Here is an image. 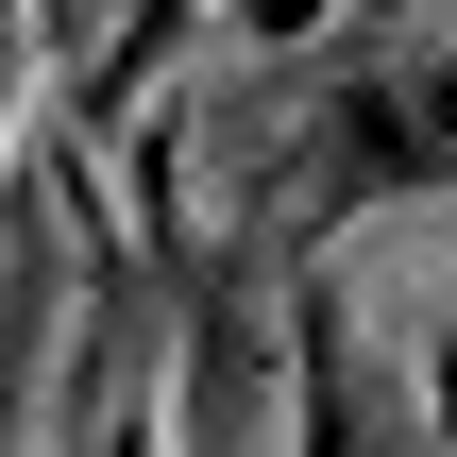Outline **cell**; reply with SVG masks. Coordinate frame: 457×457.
Listing matches in <instances>:
<instances>
[{"label":"cell","mask_w":457,"mask_h":457,"mask_svg":"<svg viewBox=\"0 0 457 457\" xmlns=\"http://www.w3.org/2000/svg\"><path fill=\"white\" fill-rule=\"evenodd\" d=\"M204 153H220V220L187 254L204 271H237V254L322 271L339 220L457 187V0H339L322 51L220 85L204 136H153V170H204Z\"/></svg>","instance_id":"1"},{"label":"cell","mask_w":457,"mask_h":457,"mask_svg":"<svg viewBox=\"0 0 457 457\" xmlns=\"http://www.w3.org/2000/svg\"><path fill=\"white\" fill-rule=\"evenodd\" d=\"M271 373H288V457H441L424 373H390V356H373V322L339 305V271H288Z\"/></svg>","instance_id":"2"},{"label":"cell","mask_w":457,"mask_h":457,"mask_svg":"<svg viewBox=\"0 0 457 457\" xmlns=\"http://www.w3.org/2000/svg\"><path fill=\"white\" fill-rule=\"evenodd\" d=\"M51 457H187V441H170L153 356H119V322H102V305L68 322V424H51Z\"/></svg>","instance_id":"3"},{"label":"cell","mask_w":457,"mask_h":457,"mask_svg":"<svg viewBox=\"0 0 457 457\" xmlns=\"http://www.w3.org/2000/svg\"><path fill=\"white\" fill-rule=\"evenodd\" d=\"M204 17H220V0H119V17H102V51H85V85H68V119H85V136H119V119L170 85V51H187Z\"/></svg>","instance_id":"4"},{"label":"cell","mask_w":457,"mask_h":457,"mask_svg":"<svg viewBox=\"0 0 457 457\" xmlns=\"http://www.w3.org/2000/svg\"><path fill=\"white\" fill-rule=\"evenodd\" d=\"M424 407H441V457H457V322L424 339Z\"/></svg>","instance_id":"5"},{"label":"cell","mask_w":457,"mask_h":457,"mask_svg":"<svg viewBox=\"0 0 457 457\" xmlns=\"http://www.w3.org/2000/svg\"><path fill=\"white\" fill-rule=\"evenodd\" d=\"M17 51H34V0H0V136H17Z\"/></svg>","instance_id":"6"}]
</instances>
